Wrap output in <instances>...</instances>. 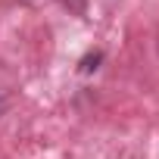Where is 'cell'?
<instances>
[{"instance_id": "obj_1", "label": "cell", "mask_w": 159, "mask_h": 159, "mask_svg": "<svg viewBox=\"0 0 159 159\" xmlns=\"http://www.w3.org/2000/svg\"><path fill=\"white\" fill-rule=\"evenodd\" d=\"M100 59H103V53L97 50V53H88L84 59H81V66H78V72H94L97 66H100Z\"/></svg>"}, {"instance_id": "obj_2", "label": "cell", "mask_w": 159, "mask_h": 159, "mask_svg": "<svg viewBox=\"0 0 159 159\" xmlns=\"http://www.w3.org/2000/svg\"><path fill=\"white\" fill-rule=\"evenodd\" d=\"M156 53H159V38H156Z\"/></svg>"}]
</instances>
